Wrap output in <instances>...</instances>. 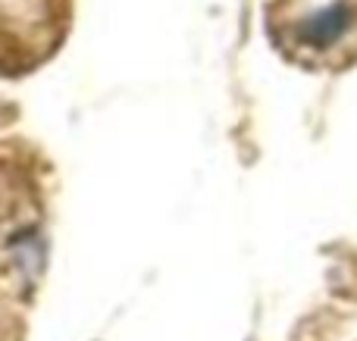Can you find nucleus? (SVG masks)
<instances>
[{
    "label": "nucleus",
    "instance_id": "nucleus-1",
    "mask_svg": "<svg viewBox=\"0 0 357 341\" xmlns=\"http://www.w3.org/2000/svg\"><path fill=\"white\" fill-rule=\"evenodd\" d=\"M354 25V3L351 0H335L333 6L310 13L301 22V41L310 47H329L339 38H345Z\"/></svg>",
    "mask_w": 357,
    "mask_h": 341
}]
</instances>
